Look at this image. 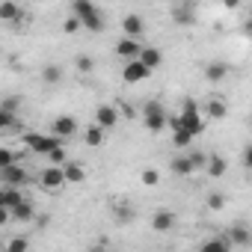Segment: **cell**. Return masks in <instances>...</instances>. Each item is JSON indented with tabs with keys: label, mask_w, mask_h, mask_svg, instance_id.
Wrapping results in <instances>:
<instances>
[{
	"label": "cell",
	"mask_w": 252,
	"mask_h": 252,
	"mask_svg": "<svg viewBox=\"0 0 252 252\" xmlns=\"http://www.w3.org/2000/svg\"><path fill=\"white\" fill-rule=\"evenodd\" d=\"M71 15H77L80 27L89 30V33H101L107 27L104 12L95 6V0H71Z\"/></svg>",
	"instance_id": "obj_1"
},
{
	"label": "cell",
	"mask_w": 252,
	"mask_h": 252,
	"mask_svg": "<svg viewBox=\"0 0 252 252\" xmlns=\"http://www.w3.org/2000/svg\"><path fill=\"white\" fill-rule=\"evenodd\" d=\"M166 110H163V104H158V101H149L146 107H143V125H146V131L149 134H160L163 128H166Z\"/></svg>",
	"instance_id": "obj_2"
},
{
	"label": "cell",
	"mask_w": 252,
	"mask_h": 252,
	"mask_svg": "<svg viewBox=\"0 0 252 252\" xmlns=\"http://www.w3.org/2000/svg\"><path fill=\"white\" fill-rule=\"evenodd\" d=\"M178 122L184 125V128L196 137V134H202V128H205V116H202V110H199V104L193 101V98H187L184 101V110L178 113Z\"/></svg>",
	"instance_id": "obj_3"
},
{
	"label": "cell",
	"mask_w": 252,
	"mask_h": 252,
	"mask_svg": "<svg viewBox=\"0 0 252 252\" xmlns=\"http://www.w3.org/2000/svg\"><path fill=\"white\" fill-rule=\"evenodd\" d=\"M24 143H27V149H30L33 155L45 158L54 146H60V137H48V134H24Z\"/></svg>",
	"instance_id": "obj_4"
},
{
	"label": "cell",
	"mask_w": 252,
	"mask_h": 252,
	"mask_svg": "<svg viewBox=\"0 0 252 252\" xmlns=\"http://www.w3.org/2000/svg\"><path fill=\"white\" fill-rule=\"evenodd\" d=\"M152 77V68H146L140 60H125V68H122V80L125 83H143Z\"/></svg>",
	"instance_id": "obj_5"
},
{
	"label": "cell",
	"mask_w": 252,
	"mask_h": 252,
	"mask_svg": "<svg viewBox=\"0 0 252 252\" xmlns=\"http://www.w3.org/2000/svg\"><path fill=\"white\" fill-rule=\"evenodd\" d=\"M95 125H101L104 131H113L119 125V107L116 104H98L95 107Z\"/></svg>",
	"instance_id": "obj_6"
},
{
	"label": "cell",
	"mask_w": 252,
	"mask_h": 252,
	"mask_svg": "<svg viewBox=\"0 0 252 252\" xmlns=\"http://www.w3.org/2000/svg\"><path fill=\"white\" fill-rule=\"evenodd\" d=\"M140 51H143V42L137 36H122L116 42V57H122V60H137Z\"/></svg>",
	"instance_id": "obj_7"
},
{
	"label": "cell",
	"mask_w": 252,
	"mask_h": 252,
	"mask_svg": "<svg viewBox=\"0 0 252 252\" xmlns=\"http://www.w3.org/2000/svg\"><path fill=\"white\" fill-rule=\"evenodd\" d=\"M0 181L9 184V187H21V184H27V169L21 163H9V166L0 169Z\"/></svg>",
	"instance_id": "obj_8"
},
{
	"label": "cell",
	"mask_w": 252,
	"mask_h": 252,
	"mask_svg": "<svg viewBox=\"0 0 252 252\" xmlns=\"http://www.w3.org/2000/svg\"><path fill=\"white\" fill-rule=\"evenodd\" d=\"M39 184L45 187V190H60L63 184H65V175H63V166H48V169H42V175H39Z\"/></svg>",
	"instance_id": "obj_9"
},
{
	"label": "cell",
	"mask_w": 252,
	"mask_h": 252,
	"mask_svg": "<svg viewBox=\"0 0 252 252\" xmlns=\"http://www.w3.org/2000/svg\"><path fill=\"white\" fill-rule=\"evenodd\" d=\"M51 131H54V137L68 140V137H74V134H77V119H74V116H57Z\"/></svg>",
	"instance_id": "obj_10"
},
{
	"label": "cell",
	"mask_w": 252,
	"mask_h": 252,
	"mask_svg": "<svg viewBox=\"0 0 252 252\" xmlns=\"http://www.w3.org/2000/svg\"><path fill=\"white\" fill-rule=\"evenodd\" d=\"M33 217H36V208H33L30 199H21L15 208H9V220L12 222H30Z\"/></svg>",
	"instance_id": "obj_11"
},
{
	"label": "cell",
	"mask_w": 252,
	"mask_h": 252,
	"mask_svg": "<svg viewBox=\"0 0 252 252\" xmlns=\"http://www.w3.org/2000/svg\"><path fill=\"white\" fill-rule=\"evenodd\" d=\"M199 110H202V116H211V119H225L228 116V104L222 98H208Z\"/></svg>",
	"instance_id": "obj_12"
},
{
	"label": "cell",
	"mask_w": 252,
	"mask_h": 252,
	"mask_svg": "<svg viewBox=\"0 0 252 252\" xmlns=\"http://www.w3.org/2000/svg\"><path fill=\"white\" fill-rule=\"evenodd\" d=\"M21 15H24V9L15 3V0H0V21L15 24V21H21Z\"/></svg>",
	"instance_id": "obj_13"
},
{
	"label": "cell",
	"mask_w": 252,
	"mask_h": 252,
	"mask_svg": "<svg viewBox=\"0 0 252 252\" xmlns=\"http://www.w3.org/2000/svg\"><path fill=\"white\" fill-rule=\"evenodd\" d=\"M137 60H140L146 68H152V71H155V68H160V65H163V51H160V48H143Z\"/></svg>",
	"instance_id": "obj_14"
},
{
	"label": "cell",
	"mask_w": 252,
	"mask_h": 252,
	"mask_svg": "<svg viewBox=\"0 0 252 252\" xmlns=\"http://www.w3.org/2000/svg\"><path fill=\"white\" fill-rule=\"evenodd\" d=\"M228 77V63H208L205 65V80L208 83H220V80H225Z\"/></svg>",
	"instance_id": "obj_15"
},
{
	"label": "cell",
	"mask_w": 252,
	"mask_h": 252,
	"mask_svg": "<svg viewBox=\"0 0 252 252\" xmlns=\"http://www.w3.org/2000/svg\"><path fill=\"white\" fill-rule=\"evenodd\" d=\"M122 30H125V36H137V39H140L143 30H146V24H143L140 15L131 12V15H125V18H122Z\"/></svg>",
	"instance_id": "obj_16"
},
{
	"label": "cell",
	"mask_w": 252,
	"mask_h": 252,
	"mask_svg": "<svg viewBox=\"0 0 252 252\" xmlns=\"http://www.w3.org/2000/svg\"><path fill=\"white\" fill-rule=\"evenodd\" d=\"M225 169H228L225 158H220V155H208V160H205V172H208L211 178H222Z\"/></svg>",
	"instance_id": "obj_17"
},
{
	"label": "cell",
	"mask_w": 252,
	"mask_h": 252,
	"mask_svg": "<svg viewBox=\"0 0 252 252\" xmlns=\"http://www.w3.org/2000/svg\"><path fill=\"white\" fill-rule=\"evenodd\" d=\"M63 175H65V184H80V181H86V169H83L80 163H71V160L63 163Z\"/></svg>",
	"instance_id": "obj_18"
},
{
	"label": "cell",
	"mask_w": 252,
	"mask_h": 252,
	"mask_svg": "<svg viewBox=\"0 0 252 252\" xmlns=\"http://www.w3.org/2000/svg\"><path fill=\"white\" fill-rule=\"evenodd\" d=\"M152 228H155V231H172V228H175V214H169V211H158L155 220H152Z\"/></svg>",
	"instance_id": "obj_19"
},
{
	"label": "cell",
	"mask_w": 252,
	"mask_h": 252,
	"mask_svg": "<svg viewBox=\"0 0 252 252\" xmlns=\"http://www.w3.org/2000/svg\"><path fill=\"white\" fill-rule=\"evenodd\" d=\"M228 243H231V246H249V243H252V234H249V228H243V225H234V228H228Z\"/></svg>",
	"instance_id": "obj_20"
},
{
	"label": "cell",
	"mask_w": 252,
	"mask_h": 252,
	"mask_svg": "<svg viewBox=\"0 0 252 252\" xmlns=\"http://www.w3.org/2000/svg\"><path fill=\"white\" fill-rule=\"evenodd\" d=\"M83 137H86V146H89V149H98V146L104 143L107 131L101 128V125H89V128H86V134H83Z\"/></svg>",
	"instance_id": "obj_21"
},
{
	"label": "cell",
	"mask_w": 252,
	"mask_h": 252,
	"mask_svg": "<svg viewBox=\"0 0 252 252\" xmlns=\"http://www.w3.org/2000/svg\"><path fill=\"white\" fill-rule=\"evenodd\" d=\"M42 80L48 83V86H57V83H63V65H45L42 68Z\"/></svg>",
	"instance_id": "obj_22"
},
{
	"label": "cell",
	"mask_w": 252,
	"mask_h": 252,
	"mask_svg": "<svg viewBox=\"0 0 252 252\" xmlns=\"http://www.w3.org/2000/svg\"><path fill=\"white\" fill-rule=\"evenodd\" d=\"M172 172L175 175H181V178H187V175H193L196 169H193V163H190V158H172Z\"/></svg>",
	"instance_id": "obj_23"
},
{
	"label": "cell",
	"mask_w": 252,
	"mask_h": 252,
	"mask_svg": "<svg viewBox=\"0 0 252 252\" xmlns=\"http://www.w3.org/2000/svg\"><path fill=\"white\" fill-rule=\"evenodd\" d=\"M234 246L228 243V237H217V240H205L202 243V252H231Z\"/></svg>",
	"instance_id": "obj_24"
},
{
	"label": "cell",
	"mask_w": 252,
	"mask_h": 252,
	"mask_svg": "<svg viewBox=\"0 0 252 252\" xmlns=\"http://www.w3.org/2000/svg\"><path fill=\"white\" fill-rule=\"evenodd\" d=\"M45 158H48V160H51L54 166H63V163L68 160V155H65V146H63V143H60V146H54V149H51V152H48Z\"/></svg>",
	"instance_id": "obj_25"
},
{
	"label": "cell",
	"mask_w": 252,
	"mask_h": 252,
	"mask_svg": "<svg viewBox=\"0 0 252 252\" xmlns=\"http://www.w3.org/2000/svg\"><path fill=\"white\" fill-rule=\"evenodd\" d=\"M3 190H6V196H3V205H6V208H15V205H18V202H21V199H24V196H21V190H18V187H9V184H6V187H3Z\"/></svg>",
	"instance_id": "obj_26"
},
{
	"label": "cell",
	"mask_w": 252,
	"mask_h": 252,
	"mask_svg": "<svg viewBox=\"0 0 252 252\" xmlns=\"http://www.w3.org/2000/svg\"><path fill=\"white\" fill-rule=\"evenodd\" d=\"M140 181H143L146 187H158V184H160V172H158V169H143V172H140Z\"/></svg>",
	"instance_id": "obj_27"
},
{
	"label": "cell",
	"mask_w": 252,
	"mask_h": 252,
	"mask_svg": "<svg viewBox=\"0 0 252 252\" xmlns=\"http://www.w3.org/2000/svg\"><path fill=\"white\" fill-rule=\"evenodd\" d=\"M18 152H12V149H0V169L3 166H9V163H18Z\"/></svg>",
	"instance_id": "obj_28"
},
{
	"label": "cell",
	"mask_w": 252,
	"mask_h": 252,
	"mask_svg": "<svg viewBox=\"0 0 252 252\" xmlns=\"http://www.w3.org/2000/svg\"><path fill=\"white\" fill-rule=\"evenodd\" d=\"M15 125V113H9L6 107H0V131H6Z\"/></svg>",
	"instance_id": "obj_29"
},
{
	"label": "cell",
	"mask_w": 252,
	"mask_h": 252,
	"mask_svg": "<svg viewBox=\"0 0 252 252\" xmlns=\"http://www.w3.org/2000/svg\"><path fill=\"white\" fill-rule=\"evenodd\" d=\"M172 21L175 24H193V12L190 9H175L172 12Z\"/></svg>",
	"instance_id": "obj_30"
},
{
	"label": "cell",
	"mask_w": 252,
	"mask_h": 252,
	"mask_svg": "<svg viewBox=\"0 0 252 252\" xmlns=\"http://www.w3.org/2000/svg\"><path fill=\"white\" fill-rule=\"evenodd\" d=\"M27 246H30V240H27V237H12V240L6 243V249H9V252H24Z\"/></svg>",
	"instance_id": "obj_31"
},
{
	"label": "cell",
	"mask_w": 252,
	"mask_h": 252,
	"mask_svg": "<svg viewBox=\"0 0 252 252\" xmlns=\"http://www.w3.org/2000/svg\"><path fill=\"white\" fill-rule=\"evenodd\" d=\"M134 217H137V214H134L131 208H125V205H116V220H119V222H131Z\"/></svg>",
	"instance_id": "obj_32"
},
{
	"label": "cell",
	"mask_w": 252,
	"mask_h": 252,
	"mask_svg": "<svg viewBox=\"0 0 252 252\" xmlns=\"http://www.w3.org/2000/svg\"><path fill=\"white\" fill-rule=\"evenodd\" d=\"M74 63H77V71H86V74H89V71L95 68V63H92V57H83V54H80V57H77Z\"/></svg>",
	"instance_id": "obj_33"
},
{
	"label": "cell",
	"mask_w": 252,
	"mask_h": 252,
	"mask_svg": "<svg viewBox=\"0 0 252 252\" xmlns=\"http://www.w3.org/2000/svg\"><path fill=\"white\" fill-rule=\"evenodd\" d=\"M187 158H190L193 169H205V160H208V155H205V152H193V155H187Z\"/></svg>",
	"instance_id": "obj_34"
},
{
	"label": "cell",
	"mask_w": 252,
	"mask_h": 252,
	"mask_svg": "<svg viewBox=\"0 0 252 252\" xmlns=\"http://www.w3.org/2000/svg\"><path fill=\"white\" fill-rule=\"evenodd\" d=\"M222 205H225V196H222V193H211V196H208V208H211V211H220Z\"/></svg>",
	"instance_id": "obj_35"
},
{
	"label": "cell",
	"mask_w": 252,
	"mask_h": 252,
	"mask_svg": "<svg viewBox=\"0 0 252 252\" xmlns=\"http://www.w3.org/2000/svg\"><path fill=\"white\" fill-rule=\"evenodd\" d=\"M77 30H80L77 15H68V18H65V24H63V33H77Z\"/></svg>",
	"instance_id": "obj_36"
},
{
	"label": "cell",
	"mask_w": 252,
	"mask_h": 252,
	"mask_svg": "<svg viewBox=\"0 0 252 252\" xmlns=\"http://www.w3.org/2000/svg\"><path fill=\"white\" fill-rule=\"evenodd\" d=\"M18 104H21V101H18V98H6V101H3V104H0V107H6V110H9V113H15V110H18Z\"/></svg>",
	"instance_id": "obj_37"
},
{
	"label": "cell",
	"mask_w": 252,
	"mask_h": 252,
	"mask_svg": "<svg viewBox=\"0 0 252 252\" xmlns=\"http://www.w3.org/2000/svg\"><path fill=\"white\" fill-rule=\"evenodd\" d=\"M6 222H12V220H9V208L0 205V225H6Z\"/></svg>",
	"instance_id": "obj_38"
},
{
	"label": "cell",
	"mask_w": 252,
	"mask_h": 252,
	"mask_svg": "<svg viewBox=\"0 0 252 252\" xmlns=\"http://www.w3.org/2000/svg\"><path fill=\"white\" fill-rule=\"evenodd\" d=\"M222 6H225V9H237V6H240V0H222Z\"/></svg>",
	"instance_id": "obj_39"
},
{
	"label": "cell",
	"mask_w": 252,
	"mask_h": 252,
	"mask_svg": "<svg viewBox=\"0 0 252 252\" xmlns=\"http://www.w3.org/2000/svg\"><path fill=\"white\" fill-rule=\"evenodd\" d=\"M3 196H6V190H3V187H0V205H3ZM3 208H6V205H3Z\"/></svg>",
	"instance_id": "obj_40"
}]
</instances>
